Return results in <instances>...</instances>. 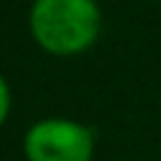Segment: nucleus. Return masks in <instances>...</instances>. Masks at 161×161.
<instances>
[{
  "label": "nucleus",
  "mask_w": 161,
  "mask_h": 161,
  "mask_svg": "<svg viewBox=\"0 0 161 161\" xmlns=\"http://www.w3.org/2000/svg\"><path fill=\"white\" fill-rule=\"evenodd\" d=\"M28 20L35 43L60 58L88 50L101 33L96 0H33Z\"/></svg>",
  "instance_id": "nucleus-1"
},
{
  "label": "nucleus",
  "mask_w": 161,
  "mask_h": 161,
  "mask_svg": "<svg viewBox=\"0 0 161 161\" xmlns=\"http://www.w3.org/2000/svg\"><path fill=\"white\" fill-rule=\"evenodd\" d=\"M93 148V131L70 118L35 121L23 138L28 161H91Z\"/></svg>",
  "instance_id": "nucleus-2"
},
{
  "label": "nucleus",
  "mask_w": 161,
  "mask_h": 161,
  "mask_svg": "<svg viewBox=\"0 0 161 161\" xmlns=\"http://www.w3.org/2000/svg\"><path fill=\"white\" fill-rule=\"evenodd\" d=\"M8 113H10V88H8L5 78L0 75V126L5 123Z\"/></svg>",
  "instance_id": "nucleus-3"
}]
</instances>
